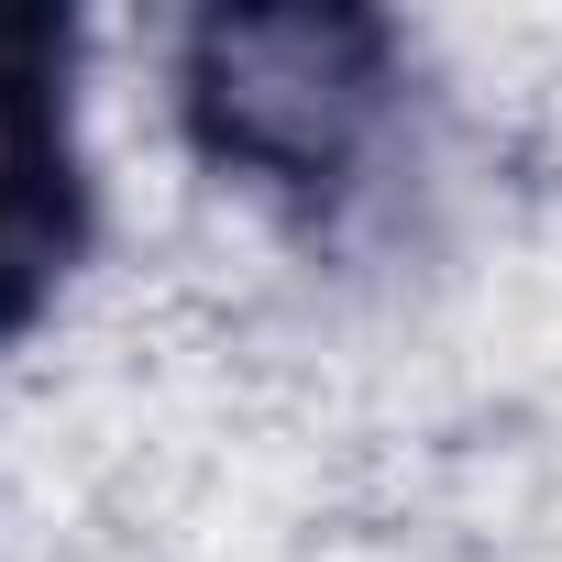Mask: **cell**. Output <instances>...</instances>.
<instances>
[{
	"label": "cell",
	"mask_w": 562,
	"mask_h": 562,
	"mask_svg": "<svg viewBox=\"0 0 562 562\" xmlns=\"http://www.w3.org/2000/svg\"><path fill=\"white\" fill-rule=\"evenodd\" d=\"M188 100L221 155L265 177H331L364 144L386 67L353 12H221L188 45Z\"/></svg>",
	"instance_id": "1"
}]
</instances>
